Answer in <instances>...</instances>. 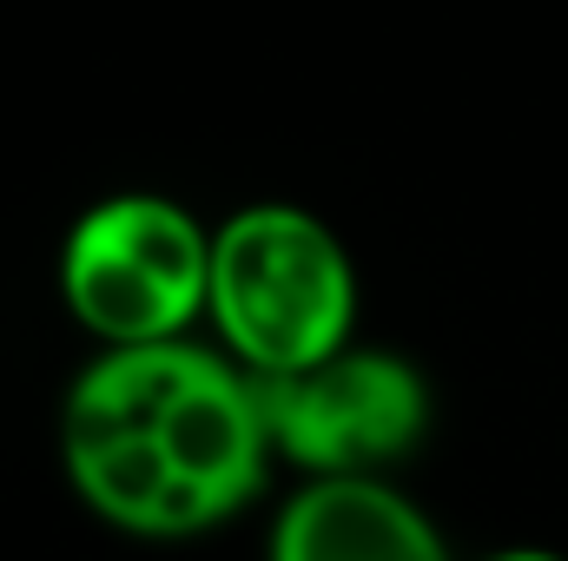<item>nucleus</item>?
<instances>
[{"instance_id":"f257e3e1","label":"nucleus","mask_w":568,"mask_h":561,"mask_svg":"<svg viewBox=\"0 0 568 561\" xmlns=\"http://www.w3.org/2000/svg\"><path fill=\"white\" fill-rule=\"evenodd\" d=\"M60 456L80 502L126 536H205L272 469L258 377L185 337L100 350L60 410Z\"/></svg>"},{"instance_id":"f03ea898","label":"nucleus","mask_w":568,"mask_h":561,"mask_svg":"<svg viewBox=\"0 0 568 561\" xmlns=\"http://www.w3.org/2000/svg\"><path fill=\"white\" fill-rule=\"evenodd\" d=\"M225 350L252 377L304 370L351 344L357 265L304 205H245L212 232V310Z\"/></svg>"},{"instance_id":"7ed1b4c3","label":"nucleus","mask_w":568,"mask_h":561,"mask_svg":"<svg viewBox=\"0 0 568 561\" xmlns=\"http://www.w3.org/2000/svg\"><path fill=\"white\" fill-rule=\"evenodd\" d=\"M60 297L106 350L185 337L212 310V232L159 192H120L67 232Z\"/></svg>"},{"instance_id":"20e7f679","label":"nucleus","mask_w":568,"mask_h":561,"mask_svg":"<svg viewBox=\"0 0 568 561\" xmlns=\"http://www.w3.org/2000/svg\"><path fill=\"white\" fill-rule=\"evenodd\" d=\"M265 429L291 469L317 476H384L429 429V384L397 350L344 344L304 370L258 377Z\"/></svg>"},{"instance_id":"39448f33","label":"nucleus","mask_w":568,"mask_h":561,"mask_svg":"<svg viewBox=\"0 0 568 561\" xmlns=\"http://www.w3.org/2000/svg\"><path fill=\"white\" fill-rule=\"evenodd\" d=\"M272 561H449V549L384 476H317L272 522Z\"/></svg>"},{"instance_id":"423d86ee","label":"nucleus","mask_w":568,"mask_h":561,"mask_svg":"<svg viewBox=\"0 0 568 561\" xmlns=\"http://www.w3.org/2000/svg\"><path fill=\"white\" fill-rule=\"evenodd\" d=\"M483 561H568V555H556V549H496Z\"/></svg>"}]
</instances>
